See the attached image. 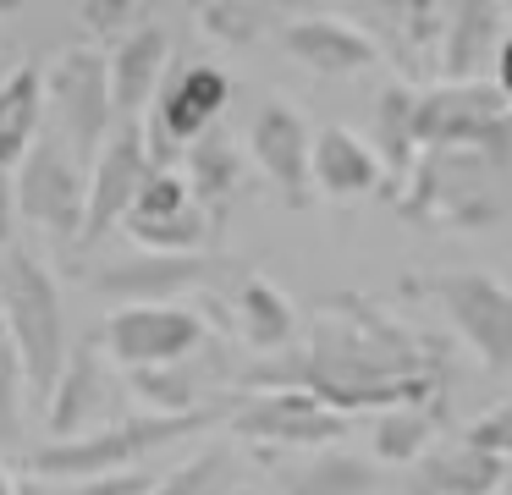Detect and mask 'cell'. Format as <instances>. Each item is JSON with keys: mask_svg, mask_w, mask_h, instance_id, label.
<instances>
[{"mask_svg": "<svg viewBox=\"0 0 512 495\" xmlns=\"http://www.w3.org/2000/svg\"><path fill=\"white\" fill-rule=\"evenodd\" d=\"M232 380L237 391H303L342 418H375L391 407H441L452 358L441 336L402 325L391 308L358 292H331L298 347L248 363Z\"/></svg>", "mask_w": 512, "mask_h": 495, "instance_id": "1", "label": "cell"}, {"mask_svg": "<svg viewBox=\"0 0 512 495\" xmlns=\"http://www.w3.org/2000/svg\"><path fill=\"white\" fill-rule=\"evenodd\" d=\"M0 319H6V347L23 369V396H34L45 407L50 385H56L61 363L72 352V336L56 275L23 242L0 248Z\"/></svg>", "mask_w": 512, "mask_h": 495, "instance_id": "2", "label": "cell"}, {"mask_svg": "<svg viewBox=\"0 0 512 495\" xmlns=\"http://www.w3.org/2000/svg\"><path fill=\"white\" fill-rule=\"evenodd\" d=\"M210 424H221V407L111 418V424L89 429L78 440H45L39 451L23 457V473L28 479H111V473H138L144 457H155V451L177 446V440L199 435Z\"/></svg>", "mask_w": 512, "mask_h": 495, "instance_id": "3", "label": "cell"}, {"mask_svg": "<svg viewBox=\"0 0 512 495\" xmlns=\"http://www.w3.org/2000/svg\"><path fill=\"white\" fill-rule=\"evenodd\" d=\"M485 154L419 149L408 182L397 187V215L424 231H490L507 215V187Z\"/></svg>", "mask_w": 512, "mask_h": 495, "instance_id": "4", "label": "cell"}, {"mask_svg": "<svg viewBox=\"0 0 512 495\" xmlns=\"http://www.w3.org/2000/svg\"><path fill=\"white\" fill-rule=\"evenodd\" d=\"M413 143L419 149L485 154L496 171L512 165V105L485 83H435L413 94Z\"/></svg>", "mask_w": 512, "mask_h": 495, "instance_id": "5", "label": "cell"}, {"mask_svg": "<svg viewBox=\"0 0 512 495\" xmlns=\"http://www.w3.org/2000/svg\"><path fill=\"white\" fill-rule=\"evenodd\" d=\"M232 105V77L210 61H177L166 66L144 121V160L149 171H171L188 143H199L210 127H221V110Z\"/></svg>", "mask_w": 512, "mask_h": 495, "instance_id": "6", "label": "cell"}, {"mask_svg": "<svg viewBox=\"0 0 512 495\" xmlns=\"http://www.w3.org/2000/svg\"><path fill=\"white\" fill-rule=\"evenodd\" d=\"M45 77V110L50 132L72 149V160L89 171L94 154L105 149V138L116 132V116H111V83H105V50L94 44H67L50 66H39Z\"/></svg>", "mask_w": 512, "mask_h": 495, "instance_id": "7", "label": "cell"}, {"mask_svg": "<svg viewBox=\"0 0 512 495\" xmlns=\"http://www.w3.org/2000/svg\"><path fill=\"white\" fill-rule=\"evenodd\" d=\"M424 292L441 303L446 325L479 358V369L512 380V286L490 270H435L424 275Z\"/></svg>", "mask_w": 512, "mask_h": 495, "instance_id": "8", "label": "cell"}, {"mask_svg": "<svg viewBox=\"0 0 512 495\" xmlns=\"http://www.w3.org/2000/svg\"><path fill=\"white\" fill-rule=\"evenodd\" d=\"M105 358H116L127 374L144 369H171V363H188L193 352H204L210 330L204 314H193L188 303H127L111 308L105 325L94 330Z\"/></svg>", "mask_w": 512, "mask_h": 495, "instance_id": "9", "label": "cell"}, {"mask_svg": "<svg viewBox=\"0 0 512 495\" xmlns=\"http://www.w3.org/2000/svg\"><path fill=\"white\" fill-rule=\"evenodd\" d=\"M83 187H89V171H83L67 143L45 127L34 138V149H28L12 171V204L23 220H34L39 231H50V237L72 253L78 226H83Z\"/></svg>", "mask_w": 512, "mask_h": 495, "instance_id": "10", "label": "cell"}, {"mask_svg": "<svg viewBox=\"0 0 512 495\" xmlns=\"http://www.w3.org/2000/svg\"><path fill=\"white\" fill-rule=\"evenodd\" d=\"M221 424L276 451H325L353 429V418L331 413L303 391H243L237 402L221 407Z\"/></svg>", "mask_w": 512, "mask_h": 495, "instance_id": "11", "label": "cell"}, {"mask_svg": "<svg viewBox=\"0 0 512 495\" xmlns=\"http://www.w3.org/2000/svg\"><path fill=\"white\" fill-rule=\"evenodd\" d=\"M122 231L138 242V253H215V231L204 209L193 204L188 182L177 171H149L138 198L127 204Z\"/></svg>", "mask_w": 512, "mask_h": 495, "instance_id": "12", "label": "cell"}, {"mask_svg": "<svg viewBox=\"0 0 512 495\" xmlns=\"http://www.w3.org/2000/svg\"><path fill=\"white\" fill-rule=\"evenodd\" d=\"M232 259L226 253H127V259L105 264L94 275V292L127 303H177L182 292H204V286L226 281Z\"/></svg>", "mask_w": 512, "mask_h": 495, "instance_id": "13", "label": "cell"}, {"mask_svg": "<svg viewBox=\"0 0 512 495\" xmlns=\"http://www.w3.org/2000/svg\"><path fill=\"white\" fill-rule=\"evenodd\" d=\"M149 176V160H144V127H116L105 138V149L94 154L89 165V187H83V226H78V242L72 253H89L122 226L127 204L138 198Z\"/></svg>", "mask_w": 512, "mask_h": 495, "instance_id": "14", "label": "cell"}, {"mask_svg": "<svg viewBox=\"0 0 512 495\" xmlns=\"http://www.w3.org/2000/svg\"><path fill=\"white\" fill-rule=\"evenodd\" d=\"M309 143L314 127L303 121V110L292 99H265L248 127V160L259 165L276 198L287 209H309L314 204V182H309Z\"/></svg>", "mask_w": 512, "mask_h": 495, "instance_id": "15", "label": "cell"}, {"mask_svg": "<svg viewBox=\"0 0 512 495\" xmlns=\"http://www.w3.org/2000/svg\"><path fill=\"white\" fill-rule=\"evenodd\" d=\"M221 303H226V325L237 330V341L248 352L276 358V352L298 347V308L287 303V292L270 275L232 264V275L221 281Z\"/></svg>", "mask_w": 512, "mask_h": 495, "instance_id": "16", "label": "cell"}, {"mask_svg": "<svg viewBox=\"0 0 512 495\" xmlns=\"http://www.w3.org/2000/svg\"><path fill=\"white\" fill-rule=\"evenodd\" d=\"M281 50H287L303 72L325 77V83L358 77V72H369V66H380L375 44L358 33V22L336 17V11H303V17L281 22Z\"/></svg>", "mask_w": 512, "mask_h": 495, "instance_id": "17", "label": "cell"}, {"mask_svg": "<svg viewBox=\"0 0 512 495\" xmlns=\"http://www.w3.org/2000/svg\"><path fill=\"white\" fill-rule=\"evenodd\" d=\"M171 66V33L155 17L138 22L133 33L116 39V50L105 55V83H111V116L116 127H138V116L149 110L160 77Z\"/></svg>", "mask_w": 512, "mask_h": 495, "instance_id": "18", "label": "cell"}, {"mask_svg": "<svg viewBox=\"0 0 512 495\" xmlns=\"http://www.w3.org/2000/svg\"><path fill=\"white\" fill-rule=\"evenodd\" d=\"M105 380H111V374H105V363H100V341H78V347L67 352V363H61L50 396H45L50 440H78V435H89V429H100V413H105V402H111V385Z\"/></svg>", "mask_w": 512, "mask_h": 495, "instance_id": "19", "label": "cell"}, {"mask_svg": "<svg viewBox=\"0 0 512 495\" xmlns=\"http://www.w3.org/2000/svg\"><path fill=\"white\" fill-rule=\"evenodd\" d=\"M309 182L314 193H325L331 204H353V198L386 193V176H380V160L353 127L342 121H325L309 143Z\"/></svg>", "mask_w": 512, "mask_h": 495, "instance_id": "20", "label": "cell"}, {"mask_svg": "<svg viewBox=\"0 0 512 495\" xmlns=\"http://www.w3.org/2000/svg\"><path fill=\"white\" fill-rule=\"evenodd\" d=\"M501 22H507V11L490 6V0H457V6H446L435 77L441 83H485L490 61H496L501 39H507Z\"/></svg>", "mask_w": 512, "mask_h": 495, "instance_id": "21", "label": "cell"}, {"mask_svg": "<svg viewBox=\"0 0 512 495\" xmlns=\"http://www.w3.org/2000/svg\"><path fill=\"white\" fill-rule=\"evenodd\" d=\"M182 160H188V176H182V182H188L193 204L204 209V220H210L215 242H221L226 209H232L237 187H243V154H237V143L226 138L221 127H210L199 143H188V149H182Z\"/></svg>", "mask_w": 512, "mask_h": 495, "instance_id": "22", "label": "cell"}, {"mask_svg": "<svg viewBox=\"0 0 512 495\" xmlns=\"http://www.w3.org/2000/svg\"><path fill=\"white\" fill-rule=\"evenodd\" d=\"M501 473L507 462L490 457L479 446H441V451H424L408 473V490L402 495H496L501 490Z\"/></svg>", "mask_w": 512, "mask_h": 495, "instance_id": "23", "label": "cell"}, {"mask_svg": "<svg viewBox=\"0 0 512 495\" xmlns=\"http://www.w3.org/2000/svg\"><path fill=\"white\" fill-rule=\"evenodd\" d=\"M281 495H375L380 490V468L342 446L325 451H292V462L276 468Z\"/></svg>", "mask_w": 512, "mask_h": 495, "instance_id": "24", "label": "cell"}, {"mask_svg": "<svg viewBox=\"0 0 512 495\" xmlns=\"http://www.w3.org/2000/svg\"><path fill=\"white\" fill-rule=\"evenodd\" d=\"M39 132H45V77L34 61H23L12 66V77H0V171H17Z\"/></svg>", "mask_w": 512, "mask_h": 495, "instance_id": "25", "label": "cell"}, {"mask_svg": "<svg viewBox=\"0 0 512 495\" xmlns=\"http://www.w3.org/2000/svg\"><path fill=\"white\" fill-rule=\"evenodd\" d=\"M413 94H419V88L397 83V77L375 94V127H369L375 138H369V149H375V160H380V176H386L391 198H397V187L408 182L413 160H419V143H413Z\"/></svg>", "mask_w": 512, "mask_h": 495, "instance_id": "26", "label": "cell"}, {"mask_svg": "<svg viewBox=\"0 0 512 495\" xmlns=\"http://www.w3.org/2000/svg\"><path fill=\"white\" fill-rule=\"evenodd\" d=\"M435 429H441V407H391V413L369 418L375 457L380 462H397V468H413V462L430 451Z\"/></svg>", "mask_w": 512, "mask_h": 495, "instance_id": "27", "label": "cell"}, {"mask_svg": "<svg viewBox=\"0 0 512 495\" xmlns=\"http://www.w3.org/2000/svg\"><path fill=\"white\" fill-rule=\"evenodd\" d=\"M133 396L144 402V413H199L204 391H210V374L199 363H171V369H144V374H127Z\"/></svg>", "mask_w": 512, "mask_h": 495, "instance_id": "28", "label": "cell"}, {"mask_svg": "<svg viewBox=\"0 0 512 495\" xmlns=\"http://www.w3.org/2000/svg\"><path fill=\"white\" fill-rule=\"evenodd\" d=\"M243 484V462L226 446H204L199 457H188L182 468H171L166 479H155L149 495H232Z\"/></svg>", "mask_w": 512, "mask_h": 495, "instance_id": "29", "label": "cell"}, {"mask_svg": "<svg viewBox=\"0 0 512 495\" xmlns=\"http://www.w3.org/2000/svg\"><path fill=\"white\" fill-rule=\"evenodd\" d=\"M193 17H199V28L210 33L215 44H259L276 28L281 11L276 6H248V0H232V6H226V0H210V6H199Z\"/></svg>", "mask_w": 512, "mask_h": 495, "instance_id": "30", "label": "cell"}, {"mask_svg": "<svg viewBox=\"0 0 512 495\" xmlns=\"http://www.w3.org/2000/svg\"><path fill=\"white\" fill-rule=\"evenodd\" d=\"M149 473H111V479H23L17 495H149Z\"/></svg>", "mask_w": 512, "mask_h": 495, "instance_id": "31", "label": "cell"}, {"mask_svg": "<svg viewBox=\"0 0 512 495\" xmlns=\"http://www.w3.org/2000/svg\"><path fill=\"white\" fill-rule=\"evenodd\" d=\"M23 440V369H17L12 347L0 341V457Z\"/></svg>", "mask_w": 512, "mask_h": 495, "instance_id": "32", "label": "cell"}, {"mask_svg": "<svg viewBox=\"0 0 512 495\" xmlns=\"http://www.w3.org/2000/svg\"><path fill=\"white\" fill-rule=\"evenodd\" d=\"M78 22L89 33H100V39H122V33H133L138 22H149V11L133 6V0H83Z\"/></svg>", "mask_w": 512, "mask_h": 495, "instance_id": "33", "label": "cell"}, {"mask_svg": "<svg viewBox=\"0 0 512 495\" xmlns=\"http://www.w3.org/2000/svg\"><path fill=\"white\" fill-rule=\"evenodd\" d=\"M463 446H479V451H490V457L512 462V396L496 407H485V413L463 429Z\"/></svg>", "mask_w": 512, "mask_h": 495, "instance_id": "34", "label": "cell"}, {"mask_svg": "<svg viewBox=\"0 0 512 495\" xmlns=\"http://www.w3.org/2000/svg\"><path fill=\"white\" fill-rule=\"evenodd\" d=\"M490 88H496L501 99L512 105V33L501 39V50H496V61H490Z\"/></svg>", "mask_w": 512, "mask_h": 495, "instance_id": "35", "label": "cell"}, {"mask_svg": "<svg viewBox=\"0 0 512 495\" xmlns=\"http://www.w3.org/2000/svg\"><path fill=\"white\" fill-rule=\"evenodd\" d=\"M12 215H17V204H12V171H0V248H12Z\"/></svg>", "mask_w": 512, "mask_h": 495, "instance_id": "36", "label": "cell"}, {"mask_svg": "<svg viewBox=\"0 0 512 495\" xmlns=\"http://www.w3.org/2000/svg\"><path fill=\"white\" fill-rule=\"evenodd\" d=\"M0 495H17V484H12V473H0Z\"/></svg>", "mask_w": 512, "mask_h": 495, "instance_id": "37", "label": "cell"}, {"mask_svg": "<svg viewBox=\"0 0 512 495\" xmlns=\"http://www.w3.org/2000/svg\"><path fill=\"white\" fill-rule=\"evenodd\" d=\"M501 495H512V462H507V473H501Z\"/></svg>", "mask_w": 512, "mask_h": 495, "instance_id": "38", "label": "cell"}, {"mask_svg": "<svg viewBox=\"0 0 512 495\" xmlns=\"http://www.w3.org/2000/svg\"><path fill=\"white\" fill-rule=\"evenodd\" d=\"M6 44H12V28H0V55H6Z\"/></svg>", "mask_w": 512, "mask_h": 495, "instance_id": "39", "label": "cell"}, {"mask_svg": "<svg viewBox=\"0 0 512 495\" xmlns=\"http://www.w3.org/2000/svg\"><path fill=\"white\" fill-rule=\"evenodd\" d=\"M501 11H507V17H512V6H501Z\"/></svg>", "mask_w": 512, "mask_h": 495, "instance_id": "40", "label": "cell"}]
</instances>
